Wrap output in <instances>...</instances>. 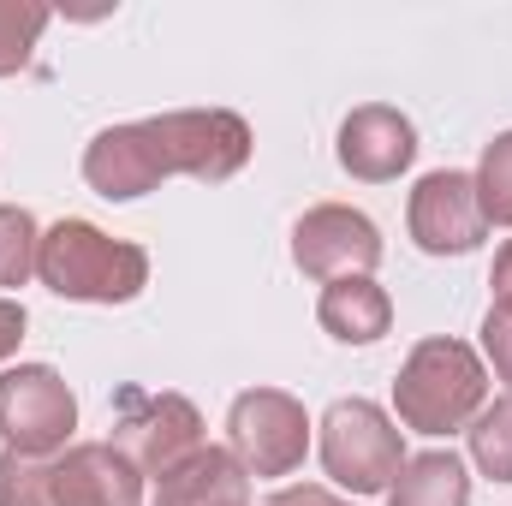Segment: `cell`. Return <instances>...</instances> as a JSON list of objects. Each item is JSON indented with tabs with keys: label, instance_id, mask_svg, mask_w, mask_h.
<instances>
[{
	"label": "cell",
	"instance_id": "cell-2",
	"mask_svg": "<svg viewBox=\"0 0 512 506\" xmlns=\"http://www.w3.org/2000/svg\"><path fill=\"white\" fill-rule=\"evenodd\" d=\"M36 280L66 304H131L149 286V251L102 233L96 221L66 215L42 233Z\"/></svg>",
	"mask_w": 512,
	"mask_h": 506
},
{
	"label": "cell",
	"instance_id": "cell-15",
	"mask_svg": "<svg viewBox=\"0 0 512 506\" xmlns=\"http://www.w3.org/2000/svg\"><path fill=\"white\" fill-rule=\"evenodd\" d=\"M387 506H471V465L453 447L411 453L387 489Z\"/></svg>",
	"mask_w": 512,
	"mask_h": 506
},
{
	"label": "cell",
	"instance_id": "cell-17",
	"mask_svg": "<svg viewBox=\"0 0 512 506\" xmlns=\"http://www.w3.org/2000/svg\"><path fill=\"white\" fill-rule=\"evenodd\" d=\"M471 465L489 483H512V393H495L477 417H471Z\"/></svg>",
	"mask_w": 512,
	"mask_h": 506
},
{
	"label": "cell",
	"instance_id": "cell-12",
	"mask_svg": "<svg viewBox=\"0 0 512 506\" xmlns=\"http://www.w3.org/2000/svg\"><path fill=\"white\" fill-rule=\"evenodd\" d=\"M84 185L96 197H108V203H137V197H149L161 185V167H155L149 137H143L137 120L90 137V149H84Z\"/></svg>",
	"mask_w": 512,
	"mask_h": 506
},
{
	"label": "cell",
	"instance_id": "cell-3",
	"mask_svg": "<svg viewBox=\"0 0 512 506\" xmlns=\"http://www.w3.org/2000/svg\"><path fill=\"white\" fill-rule=\"evenodd\" d=\"M316 453H322V471L334 489H352V495H382L393 489L399 465L411 459L405 453V429L393 423V411H382L376 399H334L316 423Z\"/></svg>",
	"mask_w": 512,
	"mask_h": 506
},
{
	"label": "cell",
	"instance_id": "cell-21",
	"mask_svg": "<svg viewBox=\"0 0 512 506\" xmlns=\"http://www.w3.org/2000/svg\"><path fill=\"white\" fill-rule=\"evenodd\" d=\"M477 334H483V340H477L483 364L495 370V381H507V393H512V316H501V310H489Z\"/></svg>",
	"mask_w": 512,
	"mask_h": 506
},
{
	"label": "cell",
	"instance_id": "cell-16",
	"mask_svg": "<svg viewBox=\"0 0 512 506\" xmlns=\"http://www.w3.org/2000/svg\"><path fill=\"white\" fill-rule=\"evenodd\" d=\"M36 256H42V227L24 203H0V298H12L18 286L36 280Z\"/></svg>",
	"mask_w": 512,
	"mask_h": 506
},
{
	"label": "cell",
	"instance_id": "cell-18",
	"mask_svg": "<svg viewBox=\"0 0 512 506\" xmlns=\"http://www.w3.org/2000/svg\"><path fill=\"white\" fill-rule=\"evenodd\" d=\"M48 24H54V12L42 0H0V78H18L30 66Z\"/></svg>",
	"mask_w": 512,
	"mask_h": 506
},
{
	"label": "cell",
	"instance_id": "cell-10",
	"mask_svg": "<svg viewBox=\"0 0 512 506\" xmlns=\"http://www.w3.org/2000/svg\"><path fill=\"white\" fill-rule=\"evenodd\" d=\"M334 161L358 179V185H387L399 179L411 161H417V126L387 108V102H364L340 120V137H334Z\"/></svg>",
	"mask_w": 512,
	"mask_h": 506
},
{
	"label": "cell",
	"instance_id": "cell-24",
	"mask_svg": "<svg viewBox=\"0 0 512 506\" xmlns=\"http://www.w3.org/2000/svg\"><path fill=\"white\" fill-rule=\"evenodd\" d=\"M489 310H501V316H512V239L495 251V268H489Z\"/></svg>",
	"mask_w": 512,
	"mask_h": 506
},
{
	"label": "cell",
	"instance_id": "cell-4",
	"mask_svg": "<svg viewBox=\"0 0 512 506\" xmlns=\"http://www.w3.org/2000/svg\"><path fill=\"white\" fill-rule=\"evenodd\" d=\"M137 126L149 137V155H155L161 179L221 185V179L245 173V161L256 149L245 114H233V108H173V114H149Z\"/></svg>",
	"mask_w": 512,
	"mask_h": 506
},
{
	"label": "cell",
	"instance_id": "cell-14",
	"mask_svg": "<svg viewBox=\"0 0 512 506\" xmlns=\"http://www.w3.org/2000/svg\"><path fill=\"white\" fill-rule=\"evenodd\" d=\"M316 322L328 340L340 346H376L393 328V298L376 274H352V280H328L316 298Z\"/></svg>",
	"mask_w": 512,
	"mask_h": 506
},
{
	"label": "cell",
	"instance_id": "cell-1",
	"mask_svg": "<svg viewBox=\"0 0 512 506\" xmlns=\"http://www.w3.org/2000/svg\"><path fill=\"white\" fill-rule=\"evenodd\" d=\"M489 405V364L477 346L453 334H429L405 352L393 376V423L429 441H447L471 429V417Z\"/></svg>",
	"mask_w": 512,
	"mask_h": 506
},
{
	"label": "cell",
	"instance_id": "cell-8",
	"mask_svg": "<svg viewBox=\"0 0 512 506\" xmlns=\"http://www.w3.org/2000/svg\"><path fill=\"white\" fill-rule=\"evenodd\" d=\"M382 256H387L382 227L364 209H352V203H316L292 227V262H298V274H310L322 286L328 280H352V274H376Z\"/></svg>",
	"mask_w": 512,
	"mask_h": 506
},
{
	"label": "cell",
	"instance_id": "cell-23",
	"mask_svg": "<svg viewBox=\"0 0 512 506\" xmlns=\"http://www.w3.org/2000/svg\"><path fill=\"white\" fill-rule=\"evenodd\" d=\"M268 506H352V501H340L328 483H286V489H274Z\"/></svg>",
	"mask_w": 512,
	"mask_h": 506
},
{
	"label": "cell",
	"instance_id": "cell-19",
	"mask_svg": "<svg viewBox=\"0 0 512 506\" xmlns=\"http://www.w3.org/2000/svg\"><path fill=\"white\" fill-rule=\"evenodd\" d=\"M477 203H483V221L489 227H512V131H495L483 143V161H477Z\"/></svg>",
	"mask_w": 512,
	"mask_h": 506
},
{
	"label": "cell",
	"instance_id": "cell-13",
	"mask_svg": "<svg viewBox=\"0 0 512 506\" xmlns=\"http://www.w3.org/2000/svg\"><path fill=\"white\" fill-rule=\"evenodd\" d=\"M149 506H251V477L227 447H197L191 459H179L173 471L155 477Z\"/></svg>",
	"mask_w": 512,
	"mask_h": 506
},
{
	"label": "cell",
	"instance_id": "cell-11",
	"mask_svg": "<svg viewBox=\"0 0 512 506\" xmlns=\"http://www.w3.org/2000/svg\"><path fill=\"white\" fill-rule=\"evenodd\" d=\"M54 489L60 506H149L143 471L114 441H72L54 459Z\"/></svg>",
	"mask_w": 512,
	"mask_h": 506
},
{
	"label": "cell",
	"instance_id": "cell-7",
	"mask_svg": "<svg viewBox=\"0 0 512 506\" xmlns=\"http://www.w3.org/2000/svg\"><path fill=\"white\" fill-rule=\"evenodd\" d=\"M114 447L143 477H161L203 447V411L185 393L131 387V393H120V411H114Z\"/></svg>",
	"mask_w": 512,
	"mask_h": 506
},
{
	"label": "cell",
	"instance_id": "cell-9",
	"mask_svg": "<svg viewBox=\"0 0 512 506\" xmlns=\"http://www.w3.org/2000/svg\"><path fill=\"white\" fill-rule=\"evenodd\" d=\"M405 233L423 256H471L489 239L483 203H477V179L459 167H435L411 185L405 203Z\"/></svg>",
	"mask_w": 512,
	"mask_h": 506
},
{
	"label": "cell",
	"instance_id": "cell-22",
	"mask_svg": "<svg viewBox=\"0 0 512 506\" xmlns=\"http://www.w3.org/2000/svg\"><path fill=\"white\" fill-rule=\"evenodd\" d=\"M24 328H30V310H24L18 298H0V364H12V358H18Z\"/></svg>",
	"mask_w": 512,
	"mask_h": 506
},
{
	"label": "cell",
	"instance_id": "cell-5",
	"mask_svg": "<svg viewBox=\"0 0 512 506\" xmlns=\"http://www.w3.org/2000/svg\"><path fill=\"white\" fill-rule=\"evenodd\" d=\"M310 411L298 393L286 387H245L233 405H227V453L245 465V477L256 483H274V477H292L310 453Z\"/></svg>",
	"mask_w": 512,
	"mask_h": 506
},
{
	"label": "cell",
	"instance_id": "cell-20",
	"mask_svg": "<svg viewBox=\"0 0 512 506\" xmlns=\"http://www.w3.org/2000/svg\"><path fill=\"white\" fill-rule=\"evenodd\" d=\"M0 506H60L54 489V459L36 453H0Z\"/></svg>",
	"mask_w": 512,
	"mask_h": 506
},
{
	"label": "cell",
	"instance_id": "cell-6",
	"mask_svg": "<svg viewBox=\"0 0 512 506\" xmlns=\"http://www.w3.org/2000/svg\"><path fill=\"white\" fill-rule=\"evenodd\" d=\"M78 429V393L54 364H12L0 370V435L12 453L60 459Z\"/></svg>",
	"mask_w": 512,
	"mask_h": 506
}]
</instances>
